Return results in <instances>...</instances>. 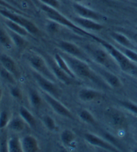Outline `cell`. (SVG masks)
Instances as JSON below:
<instances>
[{
  "label": "cell",
  "instance_id": "obj_1",
  "mask_svg": "<svg viewBox=\"0 0 137 152\" xmlns=\"http://www.w3.org/2000/svg\"><path fill=\"white\" fill-rule=\"evenodd\" d=\"M39 7H40V9L44 12V14L47 16V18L49 20L56 22V23H58L60 26H66V27H68V28H70L71 30L76 32L77 34L83 35V36H89V37H91L92 38H95L96 40H99V38L95 37L92 35H90L88 33V31H85V30H83L82 28H80V27L78 26L73 21L70 20L68 18H66L64 15H62L61 13H60L58 11L57 8H54V7L46 6V5H44L42 3L39 4Z\"/></svg>",
  "mask_w": 137,
  "mask_h": 152
},
{
  "label": "cell",
  "instance_id": "obj_2",
  "mask_svg": "<svg viewBox=\"0 0 137 152\" xmlns=\"http://www.w3.org/2000/svg\"><path fill=\"white\" fill-rule=\"evenodd\" d=\"M62 57L68 63V66H70V68L76 77L84 80H91V81L97 80V76H96L95 72L91 69V66L88 65V63L85 60L70 56V55H68L66 53Z\"/></svg>",
  "mask_w": 137,
  "mask_h": 152
},
{
  "label": "cell",
  "instance_id": "obj_3",
  "mask_svg": "<svg viewBox=\"0 0 137 152\" xmlns=\"http://www.w3.org/2000/svg\"><path fill=\"white\" fill-rule=\"evenodd\" d=\"M86 52L89 56L99 65H101L102 67H105L107 69L113 71L119 69V66L113 59V58L110 55V53L101 45L99 47L89 45L85 48Z\"/></svg>",
  "mask_w": 137,
  "mask_h": 152
},
{
  "label": "cell",
  "instance_id": "obj_4",
  "mask_svg": "<svg viewBox=\"0 0 137 152\" xmlns=\"http://www.w3.org/2000/svg\"><path fill=\"white\" fill-rule=\"evenodd\" d=\"M100 45H102L113 58L115 62L118 64L120 69L123 72H126L129 74L136 75L137 76V66L134 62L131 61L124 54H123L120 49L113 47L112 44L108 42H104L102 40H98Z\"/></svg>",
  "mask_w": 137,
  "mask_h": 152
},
{
  "label": "cell",
  "instance_id": "obj_5",
  "mask_svg": "<svg viewBox=\"0 0 137 152\" xmlns=\"http://www.w3.org/2000/svg\"><path fill=\"white\" fill-rule=\"evenodd\" d=\"M0 15L4 17L6 19H9V20H12L14 22L18 23L30 34L37 35L39 32L38 26L31 20L19 15L18 13H15V11H12L7 8H1L0 9Z\"/></svg>",
  "mask_w": 137,
  "mask_h": 152
},
{
  "label": "cell",
  "instance_id": "obj_6",
  "mask_svg": "<svg viewBox=\"0 0 137 152\" xmlns=\"http://www.w3.org/2000/svg\"><path fill=\"white\" fill-rule=\"evenodd\" d=\"M104 119L108 125L115 130L124 129L127 127V118L119 109L110 107L104 111Z\"/></svg>",
  "mask_w": 137,
  "mask_h": 152
},
{
  "label": "cell",
  "instance_id": "obj_7",
  "mask_svg": "<svg viewBox=\"0 0 137 152\" xmlns=\"http://www.w3.org/2000/svg\"><path fill=\"white\" fill-rule=\"evenodd\" d=\"M29 65L34 69V71L39 73L40 75L44 76L45 77L53 80L55 77V75L53 74L51 68L48 66L47 62L44 60L42 57L38 56V55H32L29 58Z\"/></svg>",
  "mask_w": 137,
  "mask_h": 152
},
{
  "label": "cell",
  "instance_id": "obj_8",
  "mask_svg": "<svg viewBox=\"0 0 137 152\" xmlns=\"http://www.w3.org/2000/svg\"><path fill=\"white\" fill-rule=\"evenodd\" d=\"M33 76L35 80L37 81L38 85L40 87V88L42 89L44 92H47L50 95H52L55 98H59L60 96V90L58 88V87L56 86V84L50 79L45 77L44 76L40 75L39 73L34 71L33 72Z\"/></svg>",
  "mask_w": 137,
  "mask_h": 152
},
{
  "label": "cell",
  "instance_id": "obj_9",
  "mask_svg": "<svg viewBox=\"0 0 137 152\" xmlns=\"http://www.w3.org/2000/svg\"><path fill=\"white\" fill-rule=\"evenodd\" d=\"M44 98H45V100L47 101V103L50 106V107L58 115L67 118H73L72 113L62 103H60L57 98H55V96H53L52 95H50L47 92L44 93Z\"/></svg>",
  "mask_w": 137,
  "mask_h": 152
},
{
  "label": "cell",
  "instance_id": "obj_10",
  "mask_svg": "<svg viewBox=\"0 0 137 152\" xmlns=\"http://www.w3.org/2000/svg\"><path fill=\"white\" fill-rule=\"evenodd\" d=\"M72 8L75 11L76 15L80 18H89L92 19L95 21H102L103 19V16L99 12L95 11L91 8H89L83 5H81L78 2H74L72 4Z\"/></svg>",
  "mask_w": 137,
  "mask_h": 152
},
{
  "label": "cell",
  "instance_id": "obj_11",
  "mask_svg": "<svg viewBox=\"0 0 137 152\" xmlns=\"http://www.w3.org/2000/svg\"><path fill=\"white\" fill-rule=\"evenodd\" d=\"M58 46L64 53L70 55V56L80 58L85 61L88 59V55L86 54V52L74 43L68 42V41H60Z\"/></svg>",
  "mask_w": 137,
  "mask_h": 152
},
{
  "label": "cell",
  "instance_id": "obj_12",
  "mask_svg": "<svg viewBox=\"0 0 137 152\" xmlns=\"http://www.w3.org/2000/svg\"><path fill=\"white\" fill-rule=\"evenodd\" d=\"M83 136H84V140L90 145H91V146H94V147H97V148L105 149L107 151H117L118 150V148L115 146H113V144H111L110 142L102 140V137L96 136L94 134L85 133Z\"/></svg>",
  "mask_w": 137,
  "mask_h": 152
},
{
  "label": "cell",
  "instance_id": "obj_13",
  "mask_svg": "<svg viewBox=\"0 0 137 152\" xmlns=\"http://www.w3.org/2000/svg\"><path fill=\"white\" fill-rule=\"evenodd\" d=\"M78 26L85 31H101L104 28V26L98 21H95L89 18H84L80 17H75L72 20Z\"/></svg>",
  "mask_w": 137,
  "mask_h": 152
},
{
  "label": "cell",
  "instance_id": "obj_14",
  "mask_svg": "<svg viewBox=\"0 0 137 152\" xmlns=\"http://www.w3.org/2000/svg\"><path fill=\"white\" fill-rule=\"evenodd\" d=\"M99 73H100L101 77L104 79V81H106V83L111 88H119L122 86V83L121 79L113 71L107 69L105 67H102L99 69Z\"/></svg>",
  "mask_w": 137,
  "mask_h": 152
},
{
  "label": "cell",
  "instance_id": "obj_15",
  "mask_svg": "<svg viewBox=\"0 0 137 152\" xmlns=\"http://www.w3.org/2000/svg\"><path fill=\"white\" fill-rule=\"evenodd\" d=\"M78 96H79V99L83 102H91V101L102 99V94L100 91L95 90L93 88H83L79 90Z\"/></svg>",
  "mask_w": 137,
  "mask_h": 152
},
{
  "label": "cell",
  "instance_id": "obj_16",
  "mask_svg": "<svg viewBox=\"0 0 137 152\" xmlns=\"http://www.w3.org/2000/svg\"><path fill=\"white\" fill-rule=\"evenodd\" d=\"M50 68H51L53 74L55 75V77H56L60 82L64 83L66 85H68L71 83V79H73V78L70 75H68L64 70H62L61 68L57 65V63L55 62V60L50 63Z\"/></svg>",
  "mask_w": 137,
  "mask_h": 152
},
{
  "label": "cell",
  "instance_id": "obj_17",
  "mask_svg": "<svg viewBox=\"0 0 137 152\" xmlns=\"http://www.w3.org/2000/svg\"><path fill=\"white\" fill-rule=\"evenodd\" d=\"M22 148L24 152H36L39 150L38 142L33 136H26L21 140Z\"/></svg>",
  "mask_w": 137,
  "mask_h": 152
},
{
  "label": "cell",
  "instance_id": "obj_18",
  "mask_svg": "<svg viewBox=\"0 0 137 152\" xmlns=\"http://www.w3.org/2000/svg\"><path fill=\"white\" fill-rule=\"evenodd\" d=\"M111 37H113V39L115 41L116 43L120 44L122 47L135 50V48H136L135 44L133 43L132 40H130L126 36L122 35V33H119V32H112L111 33Z\"/></svg>",
  "mask_w": 137,
  "mask_h": 152
},
{
  "label": "cell",
  "instance_id": "obj_19",
  "mask_svg": "<svg viewBox=\"0 0 137 152\" xmlns=\"http://www.w3.org/2000/svg\"><path fill=\"white\" fill-rule=\"evenodd\" d=\"M0 63H1L4 68H6L7 71L12 73L14 76L18 75L19 72H18V66L15 61H14L9 56H7V55H1V56H0Z\"/></svg>",
  "mask_w": 137,
  "mask_h": 152
},
{
  "label": "cell",
  "instance_id": "obj_20",
  "mask_svg": "<svg viewBox=\"0 0 137 152\" xmlns=\"http://www.w3.org/2000/svg\"><path fill=\"white\" fill-rule=\"evenodd\" d=\"M26 122L25 120L20 117V118H11L8 125H7V129L11 131L14 132H21L26 129Z\"/></svg>",
  "mask_w": 137,
  "mask_h": 152
},
{
  "label": "cell",
  "instance_id": "obj_21",
  "mask_svg": "<svg viewBox=\"0 0 137 152\" xmlns=\"http://www.w3.org/2000/svg\"><path fill=\"white\" fill-rule=\"evenodd\" d=\"M19 115H20V117L25 120V122L29 127H32V128L35 127V125H36V119H35L34 116L31 114V112L29 111V109H27L24 107H21L19 108Z\"/></svg>",
  "mask_w": 137,
  "mask_h": 152
},
{
  "label": "cell",
  "instance_id": "obj_22",
  "mask_svg": "<svg viewBox=\"0 0 137 152\" xmlns=\"http://www.w3.org/2000/svg\"><path fill=\"white\" fill-rule=\"evenodd\" d=\"M54 60H55V62L57 63V65L61 68V69L64 70L68 75H70L72 78H75L76 77L74 76L73 72L71 71V69L70 68V66H68V63L66 62V60L64 59V58L61 56V55H60V54H56V55H55Z\"/></svg>",
  "mask_w": 137,
  "mask_h": 152
},
{
  "label": "cell",
  "instance_id": "obj_23",
  "mask_svg": "<svg viewBox=\"0 0 137 152\" xmlns=\"http://www.w3.org/2000/svg\"><path fill=\"white\" fill-rule=\"evenodd\" d=\"M5 24L6 26L8 27V28L10 29V31L14 32V33H17L18 35H21L23 37H26L27 35V32L23 26H21L20 25H18V23L14 22L12 20H9V19H6L5 20Z\"/></svg>",
  "mask_w": 137,
  "mask_h": 152
},
{
  "label": "cell",
  "instance_id": "obj_24",
  "mask_svg": "<svg viewBox=\"0 0 137 152\" xmlns=\"http://www.w3.org/2000/svg\"><path fill=\"white\" fill-rule=\"evenodd\" d=\"M7 151L9 152H22L21 140L17 137H13L7 141Z\"/></svg>",
  "mask_w": 137,
  "mask_h": 152
},
{
  "label": "cell",
  "instance_id": "obj_25",
  "mask_svg": "<svg viewBox=\"0 0 137 152\" xmlns=\"http://www.w3.org/2000/svg\"><path fill=\"white\" fill-rule=\"evenodd\" d=\"M0 45L6 48H11L13 45V40L10 34H8L2 27H0Z\"/></svg>",
  "mask_w": 137,
  "mask_h": 152
},
{
  "label": "cell",
  "instance_id": "obj_26",
  "mask_svg": "<svg viewBox=\"0 0 137 152\" xmlns=\"http://www.w3.org/2000/svg\"><path fill=\"white\" fill-rule=\"evenodd\" d=\"M75 140V134L71 129H64L60 134V140L64 146L71 145Z\"/></svg>",
  "mask_w": 137,
  "mask_h": 152
},
{
  "label": "cell",
  "instance_id": "obj_27",
  "mask_svg": "<svg viewBox=\"0 0 137 152\" xmlns=\"http://www.w3.org/2000/svg\"><path fill=\"white\" fill-rule=\"evenodd\" d=\"M29 103L30 105L35 107V108H38L40 107L41 105V101H42V99H41L40 96L38 95V93L33 89L29 90Z\"/></svg>",
  "mask_w": 137,
  "mask_h": 152
},
{
  "label": "cell",
  "instance_id": "obj_28",
  "mask_svg": "<svg viewBox=\"0 0 137 152\" xmlns=\"http://www.w3.org/2000/svg\"><path fill=\"white\" fill-rule=\"evenodd\" d=\"M79 118H80V120H82L87 124H91V125H94L95 124V118L93 115L87 109L80 110L79 112Z\"/></svg>",
  "mask_w": 137,
  "mask_h": 152
},
{
  "label": "cell",
  "instance_id": "obj_29",
  "mask_svg": "<svg viewBox=\"0 0 137 152\" xmlns=\"http://www.w3.org/2000/svg\"><path fill=\"white\" fill-rule=\"evenodd\" d=\"M9 121H10V115L8 111L3 110V111L0 112V129H3L6 127H7Z\"/></svg>",
  "mask_w": 137,
  "mask_h": 152
},
{
  "label": "cell",
  "instance_id": "obj_30",
  "mask_svg": "<svg viewBox=\"0 0 137 152\" xmlns=\"http://www.w3.org/2000/svg\"><path fill=\"white\" fill-rule=\"evenodd\" d=\"M42 122L44 124V126L47 128V129L49 131H54L57 128L56 122H55V120L49 116H44L42 118Z\"/></svg>",
  "mask_w": 137,
  "mask_h": 152
},
{
  "label": "cell",
  "instance_id": "obj_31",
  "mask_svg": "<svg viewBox=\"0 0 137 152\" xmlns=\"http://www.w3.org/2000/svg\"><path fill=\"white\" fill-rule=\"evenodd\" d=\"M120 104L122 105V107L127 109L129 112L137 116V104H135L132 101H129V100H122L120 102Z\"/></svg>",
  "mask_w": 137,
  "mask_h": 152
},
{
  "label": "cell",
  "instance_id": "obj_32",
  "mask_svg": "<svg viewBox=\"0 0 137 152\" xmlns=\"http://www.w3.org/2000/svg\"><path fill=\"white\" fill-rule=\"evenodd\" d=\"M120 50L125 55V56L133 62H134L135 64H137V52L133 49H130V48H120Z\"/></svg>",
  "mask_w": 137,
  "mask_h": 152
},
{
  "label": "cell",
  "instance_id": "obj_33",
  "mask_svg": "<svg viewBox=\"0 0 137 152\" xmlns=\"http://www.w3.org/2000/svg\"><path fill=\"white\" fill-rule=\"evenodd\" d=\"M10 36H11V38L13 40V43L15 44L18 48H21L25 45V39H24V37L21 36V35H18L17 33H14L12 31H10Z\"/></svg>",
  "mask_w": 137,
  "mask_h": 152
},
{
  "label": "cell",
  "instance_id": "obj_34",
  "mask_svg": "<svg viewBox=\"0 0 137 152\" xmlns=\"http://www.w3.org/2000/svg\"><path fill=\"white\" fill-rule=\"evenodd\" d=\"M0 74H1V77L8 83H15V76H14L12 73H10L9 71H7L6 68H2L1 71H0Z\"/></svg>",
  "mask_w": 137,
  "mask_h": 152
},
{
  "label": "cell",
  "instance_id": "obj_35",
  "mask_svg": "<svg viewBox=\"0 0 137 152\" xmlns=\"http://www.w3.org/2000/svg\"><path fill=\"white\" fill-rule=\"evenodd\" d=\"M40 3H42L46 6L54 7V8H59L60 7V2L59 0H38Z\"/></svg>",
  "mask_w": 137,
  "mask_h": 152
},
{
  "label": "cell",
  "instance_id": "obj_36",
  "mask_svg": "<svg viewBox=\"0 0 137 152\" xmlns=\"http://www.w3.org/2000/svg\"><path fill=\"white\" fill-rule=\"evenodd\" d=\"M60 26V25H59L58 23H56V22H54V21H51V20H50V22H49V24H48V30H49L50 33H55V32H57V31H58Z\"/></svg>",
  "mask_w": 137,
  "mask_h": 152
},
{
  "label": "cell",
  "instance_id": "obj_37",
  "mask_svg": "<svg viewBox=\"0 0 137 152\" xmlns=\"http://www.w3.org/2000/svg\"><path fill=\"white\" fill-rule=\"evenodd\" d=\"M0 7H1V8H7V9H9V10L17 12L16 8L14 7L12 5H10L9 3H7L6 0H0Z\"/></svg>",
  "mask_w": 137,
  "mask_h": 152
},
{
  "label": "cell",
  "instance_id": "obj_38",
  "mask_svg": "<svg viewBox=\"0 0 137 152\" xmlns=\"http://www.w3.org/2000/svg\"><path fill=\"white\" fill-rule=\"evenodd\" d=\"M11 92V95L14 96L15 99H20L21 98V91L17 87H13L10 90Z\"/></svg>",
  "mask_w": 137,
  "mask_h": 152
},
{
  "label": "cell",
  "instance_id": "obj_39",
  "mask_svg": "<svg viewBox=\"0 0 137 152\" xmlns=\"http://www.w3.org/2000/svg\"><path fill=\"white\" fill-rule=\"evenodd\" d=\"M133 43H135V45L137 46V33L133 35Z\"/></svg>",
  "mask_w": 137,
  "mask_h": 152
},
{
  "label": "cell",
  "instance_id": "obj_40",
  "mask_svg": "<svg viewBox=\"0 0 137 152\" xmlns=\"http://www.w3.org/2000/svg\"><path fill=\"white\" fill-rule=\"evenodd\" d=\"M74 2H78V3H80V2H81V1H83V0H73Z\"/></svg>",
  "mask_w": 137,
  "mask_h": 152
},
{
  "label": "cell",
  "instance_id": "obj_41",
  "mask_svg": "<svg viewBox=\"0 0 137 152\" xmlns=\"http://www.w3.org/2000/svg\"><path fill=\"white\" fill-rule=\"evenodd\" d=\"M1 96H2V90L0 89V99H1Z\"/></svg>",
  "mask_w": 137,
  "mask_h": 152
},
{
  "label": "cell",
  "instance_id": "obj_42",
  "mask_svg": "<svg viewBox=\"0 0 137 152\" xmlns=\"http://www.w3.org/2000/svg\"><path fill=\"white\" fill-rule=\"evenodd\" d=\"M136 139H137V132H136Z\"/></svg>",
  "mask_w": 137,
  "mask_h": 152
}]
</instances>
